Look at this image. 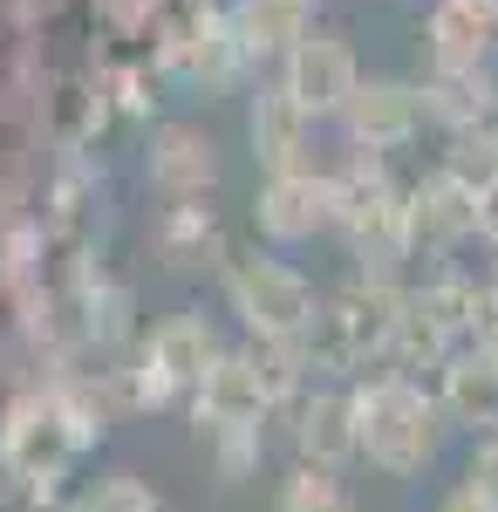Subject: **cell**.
<instances>
[{"label":"cell","instance_id":"cell-1","mask_svg":"<svg viewBox=\"0 0 498 512\" xmlns=\"http://www.w3.org/2000/svg\"><path fill=\"white\" fill-rule=\"evenodd\" d=\"M355 403V444L369 451V465H383L389 478H410L437 458L444 444V424H437V403L403 383V376H376L348 396Z\"/></svg>","mask_w":498,"mask_h":512},{"label":"cell","instance_id":"cell-2","mask_svg":"<svg viewBox=\"0 0 498 512\" xmlns=\"http://www.w3.org/2000/svg\"><path fill=\"white\" fill-rule=\"evenodd\" d=\"M396 315H403V294L389 280H355L335 301H321L314 335H307V362L321 369H362L369 355L396 349Z\"/></svg>","mask_w":498,"mask_h":512},{"label":"cell","instance_id":"cell-3","mask_svg":"<svg viewBox=\"0 0 498 512\" xmlns=\"http://www.w3.org/2000/svg\"><path fill=\"white\" fill-rule=\"evenodd\" d=\"M96 437H103V410H89L76 396H28V403H14V417H7L0 458H7L14 478L35 485V478H55L82 444H96Z\"/></svg>","mask_w":498,"mask_h":512},{"label":"cell","instance_id":"cell-4","mask_svg":"<svg viewBox=\"0 0 498 512\" xmlns=\"http://www.w3.org/2000/svg\"><path fill=\"white\" fill-rule=\"evenodd\" d=\"M226 294H232V315L253 328V342H294V349H307L321 301H314V287H307L287 260H267V253L232 260Z\"/></svg>","mask_w":498,"mask_h":512},{"label":"cell","instance_id":"cell-5","mask_svg":"<svg viewBox=\"0 0 498 512\" xmlns=\"http://www.w3.org/2000/svg\"><path fill=\"white\" fill-rule=\"evenodd\" d=\"M335 185H342V178H335ZM335 226L348 233L355 260L376 267L369 280H383L389 267L410 253V198H396V185H389L383 171H362V178H348V185H342Z\"/></svg>","mask_w":498,"mask_h":512},{"label":"cell","instance_id":"cell-6","mask_svg":"<svg viewBox=\"0 0 498 512\" xmlns=\"http://www.w3.org/2000/svg\"><path fill=\"white\" fill-rule=\"evenodd\" d=\"M301 117H342L362 89V69H355V48L342 35H301L287 48V82H280Z\"/></svg>","mask_w":498,"mask_h":512},{"label":"cell","instance_id":"cell-7","mask_svg":"<svg viewBox=\"0 0 498 512\" xmlns=\"http://www.w3.org/2000/svg\"><path fill=\"white\" fill-rule=\"evenodd\" d=\"M212 362H219V335L198 315L157 321L144 342V403H171L178 390H198Z\"/></svg>","mask_w":498,"mask_h":512},{"label":"cell","instance_id":"cell-8","mask_svg":"<svg viewBox=\"0 0 498 512\" xmlns=\"http://www.w3.org/2000/svg\"><path fill=\"white\" fill-rule=\"evenodd\" d=\"M335 205H342V185L335 178H314V171H287V178H267L260 192V233L273 246H301L321 226H335Z\"/></svg>","mask_w":498,"mask_h":512},{"label":"cell","instance_id":"cell-9","mask_svg":"<svg viewBox=\"0 0 498 512\" xmlns=\"http://www.w3.org/2000/svg\"><path fill=\"white\" fill-rule=\"evenodd\" d=\"M342 117H348V137L362 151H389V144H410L423 130L430 103H423V89H410V82H362Z\"/></svg>","mask_w":498,"mask_h":512},{"label":"cell","instance_id":"cell-10","mask_svg":"<svg viewBox=\"0 0 498 512\" xmlns=\"http://www.w3.org/2000/svg\"><path fill=\"white\" fill-rule=\"evenodd\" d=\"M273 410L267 383L253 376L246 355H219L198 383V431H260V417Z\"/></svg>","mask_w":498,"mask_h":512},{"label":"cell","instance_id":"cell-11","mask_svg":"<svg viewBox=\"0 0 498 512\" xmlns=\"http://www.w3.org/2000/svg\"><path fill=\"white\" fill-rule=\"evenodd\" d=\"M498 14L485 0H437L430 7V62L437 76H478L485 55H492Z\"/></svg>","mask_w":498,"mask_h":512},{"label":"cell","instance_id":"cell-12","mask_svg":"<svg viewBox=\"0 0 498 512\" xmlns=\"http://www.w3.org/2000/svg\"><path fill=\"white\" fill-rule=\"evenodd\" d=\"M478 233V192H464L451 171H437L430 185L410 192V246H430V253H451L458 239Z\"/></svg>","mask_w":498,"mask_h":512},{"label":"cell","instance_id":"cell-13","mask_svg":"<svg viewBox=\"0 0 498 512\" xmlns=\"http://www.w3.org/2000/svg\"><path fill=\"white\" fill-rule=\"evenodd\" d=\"M294 444H301V465H328V472H342L348 458L362 451V444H355V403H348L342 390L301 396V410H294Z\"/></svg>","mask_w":498,"mask_h":512},{"label":"cell","instance_id":"cell-14","mask_svg":"<svg viewBox=\"0 0 498 512\" xmlns=\"http://www.w3.org/2000/svg\"><path fill=\"white\" fill-rule=\"evenodd\" d=\"M307 117L287 89H260L253 96V158L267 164V178H287V171H307Z\"/></svg>","mask_w":498,"mask_h":512},{"label":"cell","instance_id":"cell-15","mask_svg":"<svg viewBox=\"0 0 498 512\" xmlns=\"http://www.w3.org/2000/svg\"><path fill=\"white\" fill-rule=\"evenodd\" d=\"M444 417L471 424V431H498V355L471 349L444 362Z\"/></svg>","mask_w":498,"mask_h":512},{"label":"cell","instance_id":"cell-16","mask_svg":"<svg viewBox=\"0 0 498 512\" xmlns=\"http://www.w3.org/2000/svg\"><path fill=\"white\" fill-rule=\"evenodd\" d=\"M151 185L157 192H171L178 205H192L219 185V158H212V144L198 137V130H164L151 151Z\"/></svg>","mask_w":498,"mask_h":512},{"label":"cell","instance_id":"cell-17","mask_svg":"<svg viewBox=\"0 0 498 512\" xmlns=\"http://www.w3.org/2000/svg\"><path fill=\"white\" fill-rule=\"evenodd\" d=\"M314 0H239L232 7V41L239 55H287L307 35Z\"/></svg>","mask_w":498,"mask_h":512},{"label":"cell","instance_id":"cell-18","mask_svg":"<svg viewBox=\"0 0 498 512\" xmlns=\"http://www.w3.org/2000/svg\"><path fill=\"white\" fill-rule=\"evenodd\" d=\"M164 260L178 267V274H198V267H219V226H212V212L205 205H178L171 219H164Z\"/></svg>","mask_w":498,"mask_h":512},{"label":"cell","instance_id":"cell-19","mask_svg":"<svg viewBox=\"0 0 498 512\" xmlns=\"http://www.w3.org/2000/svg\"><path fill=\"white\" fill-rule=\"evenodd\" d=\"M444 171L458 178L464 192H492L498 185V130H485V123H471V130H458L451 137V158H444Z\"/></svg>","mask_w":498,"mask_h":512},{"label":"cell","instance_id":"cell-20","mask_svg":"<svg viewBox=\"0 0 498 512\" xmlns=\"http://www.w3.org/2000/svg\"><path fill=\"white\" fill-rule=\"evenodd\" d=\"M280 512H355V506H348L342 472H328V465H294V478L280 485Z\"/></svg>","mask_w":498,"mask_h":512},{"label":"cell","instance_id":"cell-21","mask_svg":"<svg viewBox=\"0 0 498 512\" xmlns=\"http://www.w3.org/2000/svg\"><path fill=\"white\" fill-rule=\"evenodd\" d=\"M423 103H430V117H451L458 130H471V123H485V82L478 76H444Z\"/></svg>","mask_w":498,"mask_h":512},{"label":"cell","instance_id":"cell-22","mask_svg":"<svg viewBox=\"0 0 498 512\" xmlns=\"http://www.w3.org/2000/svg\"><path fill=\"white\" fill-rule=\"evenodd\" d=\"M205 444H212V465H219V478H246L253 465H260V431H198Z\"/></svg>","mask_w":498,"mask_h":512},{"label":"cell","instance_id":"cell-23","mask_svg":"<svg viewBox=\"0 0 498 512\" xmlns=\"http://www.w3.org/2000/svg\"><path fill=\"white\" fill-rule=\"evenodd\" d=\"M76 512H164V506L151 499V485H137L130 472H116V478H103Z\"/></svg>","mask_w":498,"mask_h":512},{"label":"cell","instance_id":"cell-24","mask_svg":"<svg viewBox=\"0 0 498 512\" xmlns=\"http://www.w3.org/2000/svg\"><path fill=\"white\" fill-rule=\"evenodd\" d=\"M464 485H471V492H478V499H485V506L498 512V431L485 437V444H478V458H471V472H464Z\"/></svg>","mask_w":498,"mask_h":512},{"label":"cell","instance_id":"cell-25","mask_svg":"<svg viewBox=\"0 0 498 512\" xmlns=\"http://www.w3.org/2000/svg\"><path fill=\"white\" fill-rule=\"evenodd\" d=\"M478 239L492 246V260H498V185L485 198H478Z\"/></svg>","mask_w":498,"mask_h":512},{"label":"cell","instance_id":"cell-26","mask_svg":"<svg viewBox=\"0 0 498 512\" xmlns=\"http://www.w3.org/2000/svg\"><path fill=\"white\" fill-rule=\"evenodd\" d=\"M437 512H492V506H485V499H478L471 485H458V492H451V499H444Z\"/></svg>","mask_w":498,"mask_h":512},{"label":"cell","instance_id":"cell-27","mask_svg":"<svg viewBox=\"0 0 498 512\" xmlns=\"http://www.w3.org/2000/svg\"><path fill=\"white\" fill-rule=\"evenodd\" d=\"M478 349L498 355V308H492V294H485V335H478Z\"/></svg>","mask_w":498,"mask_h":512},{"label":"cell","instance_id":"cell-28","mask_svg":"<svg viewBox=\"0 0 498 512\" xmlns=\"http://www.w3.org/2000/svg\"><path fill=\"white\" fill-rule=\"evenodd\" d=\"M485 7H492V14H498V0H485Z\"/></svg>","mask_w":498,"mask_h":512}]
</instances>
